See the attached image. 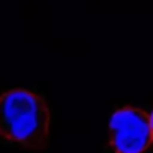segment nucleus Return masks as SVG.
<instances>
[{
    "mask_svg": "<svg viewBox=\"0 0 153 153\" xmlns=\"http://www.w3.org/2000/svg\"><path fill=\"white\" fill-rule=\"evenodd\" d=\"M51 114L41 96L12 89L0 96V137L23 148L40 150L50 137Z\"/></svg>",
    "mask_w": 153,
    "mask_h": 153,
    "instance_id": "nucleus-1",
    "label": "nucleus"
},
{
    "mask_svg": "<svg viewBox=\"0 0 153 153\" xmlns=\"http://www.w3.org/2000/svg\"><path fill=\"white\" fill-rule=\"evenodd\" d=\"M150 123H152V137H153V112L150 114Z\"/></svg>",
    "mask_w": 153,
    "mask_h": 153,
    "instance_id": "nucleus-3",
    "label": "nucleus"
},
{
    "mask_svg": "<svg viewBox=\"0 0 153 153\" xmlns=\"http://www.w3.org/2000/svg\"><path fill=\"white\" fill-rule=\"evenodd\" d=\"M110 146L115 153H143L153 142L150 117L135 107H122L110 119Z\"/></svg>",
    "mask_w": 153,
    "mask_h": 153,
    "instance_id": "nucleus-2",
    "label": "nucleus"
}]
</instances>
